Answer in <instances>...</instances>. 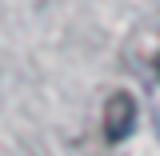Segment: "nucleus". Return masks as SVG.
<instances>
[{
	"label": "nucleus",
	"instance_id": "nucleus-1",
	"mask_svg": "<svg viewBox=\"0 0 160 156\" xmlns=\"http://www.w3.org/2000/svg\"><path fill=\"white\" fill-rule=\"evenodd\" d=\"M132 128H136V96H132V92H124V88H116L112 96L104 100L100 132H104L108 144H120V140L132 136Z\"/></svg>",
	"mask_w": 160,
	"mask_h": 156
},
{
	"label": "nucleus",
	"instance_id": "nucleus-2",
	"mask_svg": "<svg viewBox=\"0 0 160 156\" xmlns=\"http://www.w3.org/2000/svg\"><path fill=\"white\" fill-rule=\"evenodd\" d=\"M156 68H160V60H156Z\"/></svg>",
	"mask_w": 160,
	"mask_h": 156
}]
</instances>
